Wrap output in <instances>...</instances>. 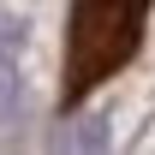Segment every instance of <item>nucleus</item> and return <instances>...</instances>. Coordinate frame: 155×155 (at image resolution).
<instances>
[{"instance_id": "f257e3e1", "label": "nucleus", "mask_w": 155, "mask_h": 155, "mask_svg": "<svg viewBox=\"0 0 155 155\" xmlns=\"http://www.w3.org/2000/svg\"><path fill=\"white\" fill-rule=\"evenodd\" d=\"M143 24H149V0H72L66 66H60V114H72L119 66H131V54L143 48Z\"/></svg>"}, {"instance_id": "f03ea898", "label": "nucleus", "mask_w": 155, "mask_h": 155, "mask_svg": "<svg viewBox=\"0 0 155 155\" xmlns=\"http://www.w3.org/2000/svg\"><path fill=\"white\" fill-rule=\"evenodd\" d=\"M12 84H18V78H12V66H0V107H6V96H12Z\"/></svg>"}]
</instances>
